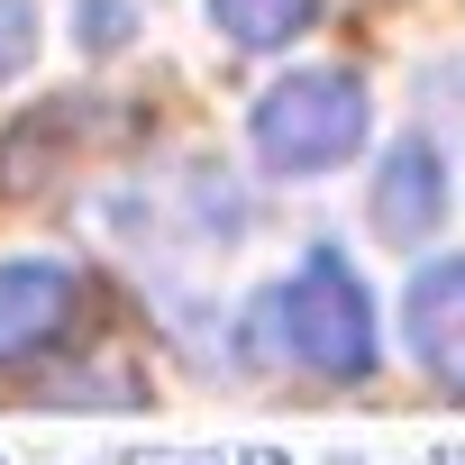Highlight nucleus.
Listing matches in <instances>:
<instances>
[{"instance_id": "423d86ee", "label": "nucleus", "mask_w": 465, "mask_h": 465, "mask_svg": "<svg viewBox=\"0 0 465 465\" xmlns=\"http://www.w3.org/2000/svg\"><path fill=\"white\" fill-rule=\"evenodd\" d=\"M311 19H320V0H210V28H219L228 46H247V55L292 46Z\"/></svg>"}, {"instance_id": "7ed1b4c3", "label": "nucleus", "mask_w": 465, "mask_h": 465, "mask_svg": "<svg viewBox=\"0 0 465 465\" xmlns=\"http://www.w3.org/2000/svg\"><path fill=\"white\" fill-rule=\"evenodd\" d=\"M74 320H83V274L74 265H46V256L0 265V374H19L46 347H64Z\"/></svg>"}, {"instance_id": "1a4fd4ad", "label": "nucleus", "mask_w": 465, "mask_h": 465, "mask_svg": "<svg viewBox=\"0 0 465 465\" xmlns=\"http://www.w3.org/2000/svg\"><path fill=\"white\" fill-rule=\"evenodd\" d=\"M238 465H292V456H283V447H247Z\"/></svg>"}, {"instance_id": "20e7f679", "label": "nucleus", "mask_w": 465, "mask_h": 465, "mask_svg": "<svg viewBox=\"0 0 465 465\" xmlns=\"http://www.w3.org/2000/svg\"><path fill=\"white\" fill-rule=\"evenodd\" d=\"M401 329H411L420 374H429L447 401H465V256H438V265L411 274V292H401Z\"/></svg>"}, {"instance_id": "f03ea898", "label": "nucleus", "mask_w": 465, "mask_h": 465, "mask_svg": "<svg viewBox=\"0 0 465 465\" xmlns=\"http://www.w3.org/2000/svg\"><path fill=\"white\" fill-rule=\"evenodd\" d=\"M283 302V347H292V365H311V374H329V383H365L374 374V292H365V274L338 256V247H311L302 256V274L274 292Z\"/></svg>"}, {"instance_id": "6e6552de", "label": "nucleus", "mask_w": 465, "mask_h": 465, "mask_svg": "<svg viewBox=\"0 0 465 465\" xmlns=\"http://www.w3.org/2000/svg\"><path fill=\"white\" fill-rule=\"evenodd\" d=\"M128 19H137L128 0H83V46H92V55H110V46L128 37Z\"/></svg>"}, {"instance_id": "0eeeda50", "label": "nucleus", "mask_w": 465, "mask_h": 465, "mask_svg": "<svg viewBox=\"0 0 465 465\" xmlns=\"http://www.w3.org/2000/svg\"><path fill=\"white\" fill-rule=\"evenodd\" d=\"M28 55H37V0H0V83L28 74Z\"/></svg>"}, {"instance_id": "39448f33", "label": "nucleus", "mask_w": 465, "mask_h": 465, "mask_svg": "<svg viewBox=\"0 0 465 465\" xmlns=\"http://www.w3.org/2000/svg\"><path fill=\"white\" fill-rule=\"evenodd\" d=\"M438 219H447V155H438V137H392L383 146V173H374V228L392 247H420V238H438Z\"/></svg>"}, {"instance_id": "f257e3e1", "label": "nucleus", "mask_w": 465, "mask_h": 465, "mask_svg": "<svg viewBox=\"0 0 465 465\" xmlns=\"http://www.w3.org/2000/svg\"><path fill=\"white\" fill-rule=\"evenodd\" d=\"M365 128H374V92H365V74H347V64H302V74H283L265 101H256V119H247V137H256V155L274 164V173H338L347 155H365Z\"/></svg>"}]
</instances>
